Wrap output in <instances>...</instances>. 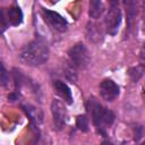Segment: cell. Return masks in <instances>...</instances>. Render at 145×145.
<instances>
[{
  "label": "cell",
  "mask_w": 145,
  "mask_h": 145,
  "mask_svg": "<svg viewBox=\"0 0 145 145\" xmlns=\"http://www.w3.org/2000/svg\"><path fill=\"white\" fill-rule=\"evenodd\" d=\"M18 58L24 65L31 67L41 66L49 59V48L43 40L35 39L20 50Z\"/></svg>",
  "instance_id": "6da1fadb"
},
{
  "label": "cell",
  "mask_w": 145,
  "mask_h": 145,
  "mask_svg": "<svg viewBox=\"0 0 145 145\" xmlns=\"http://www.w3.org/2000/svg\"><path fill=\"white\" fill-rule=\"evenodd\" d=\"M87 109L92 116L94 126L97 128L99 133L105 136V129L110 127L114 121V114L111 110L103 106L94 97L89 99L87 102Z\"/></svg>",
  "instance_id": "7a4b0ae2"
},
{
  "label": "cell",
  "mask_w": 145,
  "mask_h": 145,
  "mask_svg": "<svg viewBox=\"0 0 145 145\" xmlns=\"http://www.w3.org/2000/svg\"><path fill=\"white\" fill-rule=\"evenodd\" d=\"M68 58L70 60V63L75 68H79V69L86 68L91 61L89 52L85 46V44L82 42L76 43L68 50Z\"/></svg>",
  "instance_id": "3957f363"
},
{
  "label": "cell",
  "mask_w": 145,
  "mask_h": 145,
  "mask_svg": "<svg viewBox=\"0 0 145 145\" xmlns=\"http://www.w3.org/2000/svg\"><path fill=\"white\" fill-rule=\"evenodd\" d=\"M42 16H43V19L46 22V24L52 27L54 31L57 32H66L67 28H68V23L67 20L58 12L56 11H52V10H49V9H42Z\"/></svg>",
  "instance_id": "277c9868"
},
{
  "label": "cell",
  "mask_w": 145,
  "mask_h": 145,
  "mask_svg": "<svg viewBox=\"0 0 145 145\" xmlns=\"http://www.w3.org/2000/svg\"><path fill=\"white\" fill-rule=\"evenodd\" d=\"M120 23H121V11L119 6H110V9L104 18V25L106 32L111 35H114L119 28Z\"/></svg>",
  "instance_id": "5b68a950"
},
{
  "label": "cell",
  "mask_w": 145,
  "mask_h": 145,
  "mask_svg": "<svg viewBox=\"0 0 145 145\" xmlns=\"http://www.w3.org/2000/svg\"><path fill=\"white\" fill-rule=\"evenodd\" d=\"M51 112L56 129L57 130L63 129L67 121V110L65 105L59 100H53L51 102Z\"/></svg>",
  "instance_id": "8992f818"
},
{
  "label": "cell",
  "mask_w": 145,
  "mask_h": 145,
  "mask_svg": "<svg viewBox=\"0 0 145 145\" xmlns=\"http://www.w3.org/2000/svg\"><path fill=\"white\" fill-rule=\"evenodd\" d=\"M120 93V88L118 84H116L112 79H104L100 84V95L103 100L108 102H112L118 97Z\"/></svg>",
  "instance_id": "52a82bcc"
},
{
  "label": "cell",
  "mask_w": 145,
  "mask_h": 145,
  "mask_svg": "<svg viewBox=\"0 0 145 145\" xmlns=\"http://www.w3.org/2000/svg\"><path fill=\"white\" fill-rule=\"evenodd\" d=\"M53 87L56 93L68 104H71L74 102L72 100V95H71V91L68 87V85L61 80H54L53 82Z\"/></svg>",
  "instance_id": "ba28073f"
},
{
  "label": "cell",
  "mask_w": 145,
  "mask_h": 145,
  "mask_svg": "<svg viewBox=\"0 0 145 145\" xmlns=\"http://www.w3.org/2000/svg\"><path fill=\"white\" fill-rule=\"evenodd\" d=\"M7 20L11 26H18L23 22V12L18 6H12L7 11Z\"/></svg>",
  "instance_id": "9c48e42d"
},
{
  "label": "cell",
  "mask_w": 145,
  "mask_h": 145,
  "mask_svg": "<svg viewBox=\"0 0 145 145\" xmlns=\"http://www.w3.org/2000/svg\"><path fill=\"white\" fill-rule=\"evenodd\" d=\"M104 12V5L102 0H89V9L88 15L93 19H97Z\"/></svg>",
  "instance_id": "30bf717a"
},
{
  "label": "cell",
  "mask_w": 145,
  "mask_h": 145,
  "mask_svg": "<svg viewBox=\"0 0 145 145\" xmlns=\"http://www.w3.org/2000/svg\"><path fill=\"white\" fill-rule=\"evenodd\" d=\"M125 9H126V16H127V29L129 31L131 27L133 19L136 16V2L135 0H122Z\"/></svg>",
  "instance_id": "8fae6325"
},
{
  "label": "cell",
  "mask_w": 145,
  "mask_h": 145,
  "mask_svg": "<svg viewBox=\"0 0 145 145\" xmlns=\"http://www.w3.org/2000/svg\"><path fill=\"white\" fill-rule=\"evenodd\" d=\"M23 108H24V111L26 112V114L29 117V119H31L35 125H37V123H40V122L42 121L43 116H42V112H41L40 110H37L36 108L31 106V105H25V106H23Z\"/></svg>",
  "instance_id": "7c38bea8"
},
{
  "label": "cell",
  "mask_w": 145,
  "mask_h": 145,
  "mask_svg": "<svg viewBox=\"0 0 145 145\" xmlns=\"http://www.w3.org/2000/svg\"><path fill=\"white\" fill-rule=\"evenodd\" d=\"M100 36H101V32H100V29L97 28L96 25L91 24V26H89V25L87 26V37H88L91 41L96 42L95 39H97V41H100V39H101Z\"/></svg>",
  "instance_id": "4fadbf2b"
},
{
  "label": "cell",
  "mask_w": 145,
  "mask_h": 145,
  "mask_svg": "<svg viewBox=\"0 0 145 145\" xmlns=\"http://www.w3.org/2000/svg\"><path fill=\"white\" fill-rule=\"evenodd\" d=\"M143 70H145L143 67H130L128 69V76L130 77V79L136 83L139 80V78L143 75Z\"/></svg>",
  "instance_id": "5bb4252c"
},
{
  "label": "cell",
  "mask_w": 145,
  "mask_h": 145,
  "mask_svg": "<svg viewBox=\"0 0 145 145\" xmlns=\"http://www.w3.org/2000/svg\"><path fill=\"white\" fill-rule=\"evenodd\" d=\"M76 127L80 131H87L88 130V118L85 114H80L76 118Z\"/></svg>",
  "instance_id": "9a60e30c"
},
{
  "label": "cell",
  "mask_w": 145,
  "mask_h": 145,
  "mask_svg": "<svg viewBox=\"0 0 145 145\" xmlns=\"http://www.w3.org/2000/svg\"><path fill=\"white\" fill-rule=\"evenodd\" d=\"M75 67L71 65V66H69V67H67L66 69H65V75H66V77L71 82V83H76V79H77V76H76V72H75V69H74Z\"/></svg>",
  "instance_id": "2e32d148"
},
{
  "label": "cell",
  "mask_w": 145,
  "mask_h": 145,
  "mask_svg": "<svg viewBox=\"0 0 145 145\" xmlns=\"http://www.w3.org/2000/svg\"><path fill=\"white\" fill-rule=\"evenodd\" d=\"M0 75H1V77H0L1 85H2V86H6V85L8 84V82H9V75H8V72L6 71L3 65H1V74H0Z\"/></svg>",
  "instance_id": "e0dca14e"
},
{
  "label": "cell",
  "mask_w": 145,
  "mask_h": 145,
  "mask_svg": "<svg viewBox=\"0 0 145 145\" xmlns=\"http://www.w3.org/2000/svg\"><path fill=\"white\" fill-rule=\"evenodd\" d=\"M139 63H140V67L145 69V43L143 44L140 52H139Z\"/></svg>",
  "instance_id": "ac0fdd59"
},
{
  "label": "cell",
  "mask_w": 145,
  "mask_h": 145,
  "mask_svg": "<svg viewBox=\"0 0 145 145\" xmlns=\"http://www.w3.org/2000/svg\"><path fill=\"white\" fill-rule=\"evenodd\" d=\"M6 15H5V10L3 9H1V31L3 32L5 29H6V27H7V23H6Z\"/></svg>",
  "instance_id": "d6986e66"
},
{
  "label": "cell",
  "mask_w": 145,
  "mask_h": 145,
  "mask_svg": "<svg viewBox=\"0 0 145 145\" xmlns=\"http://www.w3.org/2000/svg\"><path fill=\"white\" fill-rule=\"evenodd\" d=\"M8 99L10 101H15V100H17V94L16 93H11V94L8 95Z\"/></svg>",
  "instance_id": "ffe728a7"
},
{
  "label": "cell",
  "mask_w": 145,
  "mask_h": 145,
  "mask_svg": "<svg viewBox=\"0 0 145 145\" xmlns=\"http://www.w3.org/2000/svg\"><path fill=\"white\" fill-rule=\"evenodd\" d=\"M110 6H119V0H109Z\"/></svg>",
  "instance_id": "44dd1931"
},
{
  "label": "cell",
  "mask_w": 145,
  "mask_h": 145,
  "mask_svg": "<svg viewBox=\"0 0 145 145\" xmlns=\"http://www.w3.org/2000/svg\"><path fill=\"white\" fill-rule=\"evenodd\" d=\"M144 95H145V85H144Z\"/></svg>",
  "instance_id": "7402d4cb"
}]
</instances>
